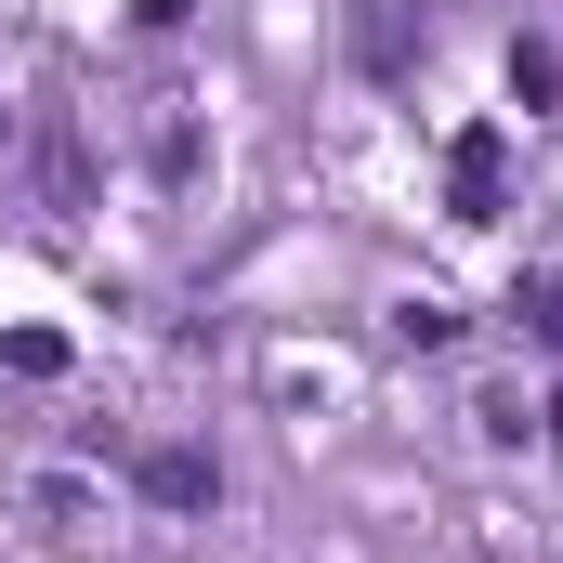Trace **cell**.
Segmentation results:
<instances>
[{"label": "cell", "instance_id": "obj_1", "mask_svg": "<svg viewBox=\"0 0 563 563\" xmlns=\"http://www.w3.org/2000/svg\"><path fill=\"white\" fill-rule=\"evenodd\" d=\"M144 498H170V511H197V498H223V472H210V459H144Z\"/></svg>", "mask_w": 563, "mask_h": 563}, {"label": "cell", "instance_id": "obj_2", "mask_svg": "<svg viewBox=\"0 0 563 563\" xmlns=\"http://www.w3.org/2000/svg\"><path fill=\"white\" fill-rule=\"evenodd\" d=\"M511 314H525V328H538V341H551V354H563V276H538V288H525V301H511Z\"/></svg>", "mask_w": 563, "mask_h": 563}]
</instances>
